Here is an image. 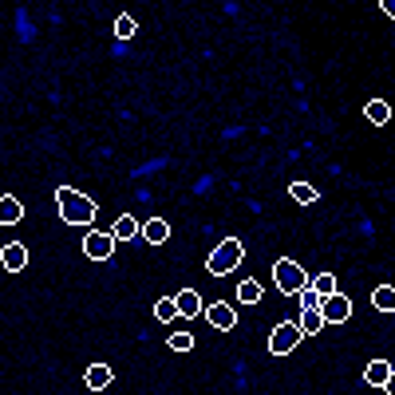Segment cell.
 I'll return each instance as SVG.
<instances>
[{"instance_id": "obj_1", "label": "cell", "mask_w": 395, "mask_h": 395, "mask_svg": "<svg viewBox=\"0 0 395 395\" xmlns=\"http://www.w3.org/2000/svg\"><path fill=\"white\" fill-rule=\"evenodd\" d=\"M56 206H60V218L67 225H91L95 213H99L95 202L87 194H79L75 186H60V190H56Z\"/></svg>"}, {"instance_id": "obj_2", "label": "cell", "mask_w": 395, "mask_h": 395, "mask_svg": "<svg viewBox=\"0 0 395 395\" xmlns=\"http://www.w3.org/2000/svg\"><path fill=\"white\" fill-rule=\"evenodd\" d=\"M241 257H245V245L237 237H225L222 245L206 257V269H210V277H225V273H234L241 265Z\"/></svg>"}, {"instance_id": "obj_3", "label": "cell", "mask_w": 395, "mask_h": 395, "mask_svg": "<svg viewBox=\"0 0 395 395\" xmlns=\"http://www.w3.org/2000/svg\"><path fill=\"white\" fill-rule=\"evenodd\" d=\"M273 284H277L284 296H296L305 284H309V273L300 269L293 257H281L277 265H273Z\"/></svg>"}, {"instance_id": "obj_4", "label": "cell", "mask_w": 395, "mask_h": 395, "mask_svg": "<svg viewBox=\"0 0 395 395\" xmlns=\"http://www.w3.org/2000/svg\"><path fill=\"white\" fill-rule=\"evenodd\" d=\"M300 340H305L300 321H281L277 328H273V336H269V352L273 356H289L293 348H300Z\"/></svg>"}, {"instance_id": "obj_5", "label": "cell", "mask_w": 395, "mask_h": 395, "mask_svg": "<svg viewBox=\"0 0 395 395\" xmlns=\"http://www.w3.org/2000/svg\"><path fill=\"white\" fill-rule=\"evenodd\" d=\"M115 245H119V237L115 234H99V229H91V234L83 237V253L91 261H107L115 253Z\"/></svg>"}, {"instance_id": "obj_6", "label": "cell", "mask_w": 395, "mask_h": 395, "mask_svg": "<svg viewBox=\"0 0 395 395\" xmlns=\"http://www.w3.org/2000/svg\"><path fill=\"white\" fill-rule=\"evenodd\" d=\"M321 312H324V321L328 324H344L348 316H352V300H348L344 293H328L324 296V305H321Z\"/></svg>"}, {"instance_id": "obj_7", "label": "cell", "mask_w": 395, "mask_h": 395, "mask_svg": "<svg viewBox=\"0 0 395 395\" xmlns=\"http://www.w3.org/2000/svg\"><path fill=\"white\" fill-rule=\"evenodd\" d=\"M143 241H147V245H166V241H170V222H166V218L143 222Z\"/></svg>"}, {"instance_id": "obj_8", "label": "cell", "mask_w": 395, "mask_h": 395, "mask_svg": "<svg viewBox=\"0 0 395 395\" xmlns=\"http://www.w3.org/2000/svg\"><path fill=\"white\" fill-rule=\"evenodd\" d=\"M206 321H210L218 332H229V328L237 324V312L229 309V305H222V300H218V305H210V309H206Z\"/></svg>"}, {"instance_id": "obj_9", "label": "cell", "mask_w": 395, "mask_h": 395, "mask_svg": "<svg viewBox=\"0 0 395 395\" xmlns=\"http://www.w3.org/2000/svg\"><path fill=\"white\" fill-rule=\"evenodd\" d=\"M387 380H392V364L387 360H371L364 368V383H371V387H383Z\"/></svg>"}, {"instance_id": "obj_10", "label": "cell", "mask_w": 395, "mask_h": 395, "mask_svg": "<svg viewBox=\"0 0 395 395\" xmlns=\"http://www.w3.org/2000/svg\"><path fill=\"white\" fill-rule=\"evenodd\" d=\"M119 241H135V237H143V225H138V218L135 213H123L119 222H115V229H111Z\"/></svg>"}, {"instance_id": "obj_11", "label": "cell", "mask_w": 395, "mask_h": 395, "mask_svg": "<svg viewBox=\"0 0 395 395\" xmlns=\"http://www.w3.org/2000/svg\"><path fill=\"white\" fill-rule=\"evenodd\" d=\"M0 261H4V269L8 273H20L28 265V249L24 245H4L0 249Z\"/></svg>"}, {"instance_id": "obj_12", "label": "cell", "mask_w": 395, "mask_h": 395, "mask_svg": "<svg viewBox=\"0 0 395 395\" xmlns=\"http://www.w3.org/2000/svg\"><path fill=\"white\" fill-rule=\"evenodd\" d=\"M174 300H178V312H182V316H202V296H198L194 289L174 293Z\"/></svg>"}, {"instance_id": "obj_13", "label": "cell", "mask_w": 395, "mask_h": 395, "mask_svg": "<svg viewBox=\"0 0 395 395\" xmlns=\"http://www.w3.org/2000/svg\"><path fill=\"white\" fill-rule=\"evenodd\" d=\"M20 218H24V206H20L13 194H4L0 198V225H16Z\"/></svg>"}, {"instance_id": "obj_14", "label": "cell", "mask_w": 395, "mask_h": 395, "mask_svg": "<svg viewBox=\"0 0 395 395\" xmlns=\"http://www.w3.org/2000/svg\"><path fill=\"white\" fill-rule=\"evenodd\" d=\"M324 324H328V321H324L321 309H305V312H300V332H305V336L324 332Z\"/></svg>"}, {"instance_id": "obj_15", "label": "cell", "mask_w": 395, "mask_h": 395, "mask_svg": "<svg viewBox=\"0 0 395 395\" xmlns=\"http://www.w3.org/2000/svg\"><path fill=\"white\" fill-rule=\"evenodd\" d=\"M371 309H380V312H395V284H380V289L371 293Z\"/></svg>"}, {"instance_id": "obj_16", "label": "cell", "mask_w": 395, "mask_h": 395, "mask_svg": "<svg viewBox=\"0 0 395 395\" xmlns=\"http://www.w3.org/2000/svg\"><path fill=\"white\" fill-rule=\"evenodd\" d=\"M107 383H111V368H107V364H91V368H87V387H91V392H103Z\"/></svg>"}, {"instance_id": "obj_17", "label": "cell", "mask_w": 395, "mask_h": 395, "mask_svg": "<svg viewBox=\"0 0 395 395\" xmlns=\"http://www.w3.org/2000/svg\"><path fill=\"white\" fill-rule=\"evenodd\" d=\"M364 115H368V123L383 127V123H387V119H392V107H387L383 99H371L368 107H364Z\"/></svg>"}, {"instance_id": "obj_18", "label": "cell", "mask_w": 395, "mask_h": 395, "mask_svg": "<svg viewBox=\"0 0 395 395\" xmlns=\"http://www.w3.org/2000/svg\"><path fill=\"white\" fill-rule=\"evenodd\" d=\"M237 300H241V305H257V300H261V281L245 277V281L237 284Z\"/></svg>"}, {"instance_id": "obj_19", "label": "cell", "mask_w": 395, "mask_h": 395, "mask_svg": "<svg viewBox=\"0 0 395 395\" xmlns=\"http://www.w3.org/2000/svg\"><path fill=\"white\" fill-rule=\"evenodd\" d=\"M174 316H182V312H178V300H174V296H162L159 305H154V321H162V324H170Z\"/></svg>"}, {"instance_id": "obj_20", "label": "cell", "mask_w": 395, "mask_h": 395, "mask_svg": "<svg viewBox=\"0 0 395 395\" xmlns=\"http://www.w3.org/2000/svg\"><path fill=\"white\" fill-rule=\"evenodd\" d=\"M289 194H293L300 206H312V202H316V186H309V182H293V186H289Z\"/></svg>"}, {"instance_id": "obj_21", "label": "cell", "mask_w": 395, "mask_h": 395, "mask_svg": "<svg viewBox=\"0 0 395 395\" xmlns=\"http://www.w3.org/2000/svg\"><path fill=\"white\" fill-rule=\"evenodd\" d=\"M321 305H324V293H316L312 281H309L305 289H300V309H321Z\"/></svg>"}, {"instance_id": "obj_22", "label": "cell", "mask_w": 395, "mask_h": 395, "mask_svg": "<svg viewBox=\"0 0 395 395\" xmlns=\"http://www.w3.org/2000/svg\"><path fill=\"white\" fill-rule=\"evenodd\" d=\"M166 348H174V352H190V348H194V336L190 332H174L170 340H166Z\"/></svg>"}, {"instance_id": "obj_23", "label": "cell", "mask_w": 395, "mask_h": 395, "mask_svg": "<svg viewBox=\"0 0 395 395\" xmlns=\"http://www.w3.org/2000/svg\"><path fill=\"white\" fill-rule=\"evenodd\" d=\"M115 36H119V40L135 36V16H119V20H115Z\"/></svg>"}, {"instance_id": "obj_24", "label": "cell", "mask_w": 395, "mask_h": 395, "mask_svg": "<svg viewBox=\"0 0 395 395\" xmlns=\"http://www.w3.org/2000/svg\"><path fill=\"white\" fill-rule=\"evenodd\" d=\"M312 289H316V293H324V296L336 293V277H332V273H321V277L312 281Z\"/></svg>"}, {"instance_id": "obj_25", "label": "cell", "mask_w": 395, "mask_h": 395, "mask_svg": "<svg viewBox=\"0 0 395 395\" xmlns=\"http://www.w3.org/2000/svg\"><path fill=\"white\" fill-rule=\"evenodd\" d=\"M380 8H383L387 16H395V0H380Z\"/></svg>"}, {"instance_id": "obj_26", "label": "cell", "mask_w": 395, "mask_h": 395, "mask_svg": "<svg viewBox=\"0 0 395 395\" xmlns=\"http://www.w3.org/2000/svg\"><path fill=\"white\" fill-rule=\"evenodd\" d=\"M383 392H392V395H395V368H392V380L383 383Z\"/></svg>"}]
</instances>
